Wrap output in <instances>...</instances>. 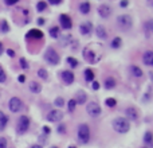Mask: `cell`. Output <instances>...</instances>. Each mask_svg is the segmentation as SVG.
<instances>
[{
  "label": "cell",
  "mask_w": 153,
  "mask_h": 148,
  "mask_svg": "<svg viewBox=\"0 0 153 148\" xmlns=\"http://www.w3.org/2000/svg\"><path fill=\"white\" fill-rule=\"evenodd\" d=\"M6 80H7V75H6V73H4L3 67L0 66V84H3V82H6Z\"/></svg>",
  "instance_id": "1f68e13d"
},
{
  "label": "cell",
  "mask_w": 153,
  "mask_h": 148,
  "mask_svg": "<svg viewBox=\"0 0 153 148\" xmlns=\"http://www.w3.org/2000/svg\"><path fill=\"white\" fill-rule=\"evenodd\" d=\"M19 62H20L22 69H24V70H27V69H28V64H27V61H26L24 58H20V59H19Z\"/></svg>",
  "instance_id": "d590c367"
},
{
  "label": "cell",
  "mask_w": 153,
  "mask_h": 148,
  "mask_svg": "<svg viewBox=\"0 0 153 148\" xmlns=\"http://www.w3.org/2000/svg\"><path fill=\"white\" fill-rule=\"evenodd\" d=\"M79 11L82 14H89V11H90V4L89 3H82L79 6Z\"/></svg>",
  "instance_id": "d4e9b609"
},
{
  "label": "cell",
  "mask_w": 153,
  "mask_h": 148,
  "mask_svg": "<svg viewBox=\"0 0 153 148\" xmlns=\"http://www.w3.org/2000/svg\"><path fill=\"white\" fill-rule=\"evenodd\" d=\"M8 108H10V110L12 113H17L20 112L22 108H23V102H22V100L19 97H12L10 100V102H8Z\"/></svg>",
  "instance_id": "52a82bcc"
},
{
  "label": "cell",
  "mask_w": 153,
  "mask_h": 148,
  "mask_svg": "<svg viewBox=\"0 0 153 148\" xmlns=\"http://www.w3.org/2000/svg\"><path fill=\"white\" fill-rule=\"evenodd\" d=\"M78 140L82 144H86L90 140V129L87 127V124H81L78 127Z\"/></svg>",
  "instance_id": "7a4b0ae2"
},
{
  "label": "cell",
  "mask_w": 153,
  "mask_h": 148,
  "mask_svg": "<svg viewBox=\"0 0 153 148\" xmlns=\"http://www.w3.org/2000/svg\"><path fill=\"white\" fill-rule=\"evenodd\" d=\"M83 58L89 64H97L98 61H99V58H101V55H95L93 49L86 47V49H83Z\"/></svg>",
  "instance_id": "8992f818"
},
{
  "label": "cell",
  "mask_w": 153,
  "mask_h": 148,
  "mask_svg": "<svg viewBox=\"0 0 153 148\" xmlns=\"http://www.w3.org/2000/svg\"><path fill=\"white\" fill-rule=\"evenodd\" d=\"M59 22H61V26H62L65 30H69V28H71V19L67 16V15L62 14L59 16Z\"/></svg>",
  "instance_id": "7c38bea8"
},
{
  "label": "cell",
  "mask_w": 153,
  "mask_h": 148,
  "mask_svg": "<svg viewBox=\"0 0 153 148\" xmlns=\"http://www.w3.org/2000/svg\"><path fill=\"white\" fill-rule=\"evenodd\" d=\"M52 148H56V147H52Z\"/></svg>",
  "instance_id": "816d5d0a"
},
{
  "label": "cell",
  "mask_w": 153,
  "mask_h": 148,
  "mask_svg": "<svg viewBox=\"0 0 153 148\" xmlns=\"http://www.w3.org/2000/svg\"><path fill=\"white\" fill-rule=\"evenodd\" d=\"M45 59L49 62L50 65H58L59 64V55L52 47H49L45 53Z\"/></svg>",
  "instance_id": "277c9868"
},
{
  "label": "cell",
  "mask_w": 153,
  "mask_h": 148,
  "mask_svg": "<svg viewBox=\"0 0 153 148\" xmlns=\"http://www.w3.org/2000/svg\"><path fill=\"white\" fill-rule=\"evenodd\" d=\"M144 141H145L146 144L152 145V143H153V133L152 132H146V133L144 135Z\"/></svg>",
  "instance_id": "cb8c5ba5"
},
{
  "label": "cell",
  "mask_w": 153,
  "mask_h": 148,
  "mask_svg": "<svg viewBox=\"0 0 153 148\" xmlns=\"http://www.w3.org/2000/svg\"><path fill=\"white\" fill-rule=\"evenodd\" d=\"M30 90H31L32 93H35V94H38V93L42 92V86L36 81H31L30 82Z\"/></svg>",
  "instance_id": "e0dca14e"
},
{
  "label": "cell",
  "mask_w": 153,
  "mask_h": 148,
  "mask_svg": "<svg viewBox=\"0 0 153 148\" xmlns=\"http://www.w3.org/2000/svg\"><path fill=\"white\" fill-rule=\"evenodd\" d=\"M8 30H10L8 23L6 20H3V22H1V31H3V32H8Z\"/></svg>",
  "instance_id": "8d00e7d4"
},
{
  "label": "cell",
  "mask_w": 153,
  "mask_h": 148,
  "mask_svg": "<svg viewBox=\"0 0 153 148\" xmlns=\"http://www.w3.org/2000/svg\"><path fill=\"white\" fill-rule=\"evenodd\" d=\"M152 65H153V62H152Z\"/></svg>",
  "instance_id": "f5cc1de1"
},
{
  "label": "cell",
  "mask_w": 153,
  "mask_h": 148,
  "mask_svg": "<svg viewBox=\"0 0 153 148\" xmlns=\"http://www.w3.org/2000/svg\"><path fill=\"white\" fill-rule=\"evenodd\" d=\"M38 77H40L42 80H47V78H49L47 70H45V69H39L38 70Z\"/></svg>",
  "instance_id": "83f0119b"
},
{
  "label": "cell",
  "mask_w": 153,
  "mask_h": 148,
  "mask_svg": "<svg viewBox=\"0 0 153 148\" xmlns=\"http://www.w3.org/2000/svg\"><path fill=\"white\" fill-rule=\"evenodd\" d=\"M62 80L65 81V84H67V85L73 84L74 82V73L73 71H70V70L62 71Z\"/></svg>",
  "instance_id": "8fae6325"
},
{
  "label": "cell",
  "mask_w": 153,
  "mask_h": 148,
  "mask_svg": "<svg viewBox=\"0 0 153 148\" xmlns=\"http://www.w3.org/2000/svg\"><path fill=\"white\" fill-rule=\"evenodd\" d=\"M145 30L146 31H149L153 34V20H149V22H146L145 23Z\"/></svg>",
  "instance_id": "4dcf8cb0"
},
{
  "label": "cell",
  "mask_w": 153,
  "mask_h": 148,
  "mask_svg": "<svg viewBox=\"0 0 153 148\" xmlns=\"http://www.w3.org/2000/svg\"><path fill=\"white\" fill-rule=\"evenodd\" d=\"M67 64H69L71 67H75L76 65H78V62L75 61V58H73V57H69V58H67Z\"/></svg>",
  "instance_id": "d6a6232c"
},
{
  "label": "cell",
  "mask_w": 153,
  "mask_h": 148,
  "mask_svg": "<svg viewBox=\"0 0 153 148\" xmlns=\"http://www.w3.org/2000/svg\"><path fill=\"white\" fill-rule=\"evenodd\" d=\"M152 54H153V51H152Z\"/></svg>",
  "instance_id": "db71d44e"
},
{
  "label": "cell",
  "mask_w": 153,
  "mask_h": 148,
  "mask_svg": "<svg viewBox=\"0 0 153 148\" xmlns=\"http://www.w3.org/2000/svg\"><path fill=\"white\" fill-rule=\"evenodd\" d=\"M0 148H7V140H6V138H0Z\"/></svg>",
  "instance_id": "74e56055"
},
{
  "label": "cell",
  "mask_w": 153,
  "mask_h": 148,
  "mask_svg": "<svg viewBox=\"0 0 153 148\" xmlns=\"http://www.w3.org/2000/svg\"><path fill=\"white\" fill-rule=\"evenodd\" d=\"M7 123H8V117L0 110V131H3L4 128H6Z\"/></svg>",
  "instance_id": "ffe728a7"
},
{
  "label": "cell",
  "mask_w": 153,
  "mask_h": 148,
  "mask_svg": "<svg viewBox=\"0 0 153 148\" xmlns=\"http://www.w3.org/2000/svg\"><path fill=\"white\" fill-rule=\"evenodd\" d=\"M27 39H42L43 38V32L39 31V30H31L28 31V34L26 35Z\"/></svg>",
  "instance_id": "9a60e30c"
},
{
  "label": "cell",
  "mask_w": 153,
  "mask_h": 148,
  "mask_svg": "<svg viewBox=\"0 0 153 148\" xmlns=\"http://www.w3.org/2000/svg\"><path fill=\"white\" fill-rule=\"evenodd\" d=\"M62 119H63V113L58 109L51 110V112L47 114V120L51 121V123H58V121H61Z\"/></svg>",
  "instance_id": "9c48e42d"
},
{
  "label": "cell",
  "mask_w": 153,
  "mask_h": 148,
  "mask_svg": "<svg viewBox=\"0 0 153 148\" xmlns=\"http://www.w3.org/2000/svg\"><path fill=\"white\" fill-rule=\"evenodd\" d=\"M46 7H47V4H46V1H39L38 4H36V10L39 11V12H42V11L46 10Z\"/></svg>",
  "instance_id": "f546056e"
},
{
  "label": "cell",
  "mask_w": 153,
  "mask_h": 148,
  "mask_svg": "<svg viewBox=\"0 0 153 148\" xmlns=\"http://www.w3.org/2000/svg\"><path fill=\"white\" fill-rule=\"evenodd\" d=\"M114 86H115L114 78H106V80H105V88L106 89H113Z\"/></svg>",
  "instance_id": "44dd1931"
},
{
  "label": "cell",
  "mask_w": 153,
  "mask_h": 148,
  "mask_svg": "<svg viewBox=\"0 0 153 148\" xmlns=\"http://www.w3.org/2000/svg\"><path fill=\"white\" fill-rule=\"evenodd\" d=\"M87 100V96L86 93L83 92V90H79V92H76L75 94V102L76 104H79V105H82V104H85Z\"/></svg>",
  "instance_id": "2e32d148"
},
{
  "label": "cell",
  "mask_w": 153,
  "mask_h": 148,
  "mask_svg": "<svg viewBox=\"0 0 153 148\" xmlns=\"http://www.w3.org/2000/svg\"><path fill=\"white\" fill-rule=\"evenodd\" d=\"M85 78H86L87 82H93V80H94L93 70H90V69H86V70H85Z\"/></svg>",
  "instance_id": "7402d4cb"
},
{
  "label": "cell",
  "mask_w": 153,
  "mask_h": 148,
  "mask_svg": "<svg viewBox=\"0 0 153 148\" xmlns=\"http://www.w3.org/2000/svg\"><path fill=\"white\" fill-rule=\"evenodd\" d=\"M143 62L145 65H152V62H153L152 51H145V54H144V57H143Z\"/></svg>",
  "instance_id": "d6986e66"
},
{
  "label": "cell",
  "mask_w": 153,
  "mask_h": 148,
  "mask_svg": "<svg viewBox=\"0 0 153 148\" xmlns=\"http://www.w3.org/2000/svg\"><path fill=\"white\" fill-rule=\"evenodd\" d=\"M30 128V119L27 116H22L19 117V120H17V124H16V132L19 135H23L26 133Z\"/></svg>",
  "instance_id": "3957f363"
},
{
  "label": "cell",
  "mask_w": 153,
  "mask_h": 148,
  "mask_svg": "<svg viewBox=\"0 0 153 148\" xmlns=\"http://www.w3.org/2000/svg\"><path fill=\"white\" fill-rule=\"evenodd\" d=\"M91 23L90 22H85V23H82V24L79 26V32L82 34V35H89L91 32Z\"/></svg>",
  "instance_id": "4fadbf2b"
},
{
  "label": "cell",
  "mask_w": 153,
  "mask_h": 148,
  "mask_svg": "<svg viewBox=\"0 0 153 148\" xmlns=\"http://www.w3.org/2000/svg\"><path fill=\"white\" fill-rule=\"evenodd\" d=\"M130 71H132V74L134 77H141V75H143V70H141L138 66H132L130 67Z\"/></svg>",
  "instance_id": "603a6c76"
},
{
  "label": "cell",
  "mask_w": 153,
  "mask_h": 148,
  "mask_svg": "<svg viewBox=\"0 0 153 148\" xmlns=\"http://www.w3.org/2000/svg\"><path fill=\"white\" fill-rule=\"evenodd\" d=\"M113 128H114V131L118 132V133H126V132L130 129V124H129L128 119L117 117V119L113 120Z\"/></svg>",
  "instance_id": "6da1fadb"
},
{
  "label": "cell",
  "mask_w": 153,
  "mask_h": 148,
  "mask_svg": "<svg viewBox=\"0 0 153 148\" xmlns=\"http://www.w3.org/2000/svg\"><path fill=\"white\" fill-rule=\"evenodd\" d=\"M1 53H3V43L0 42V55H1Z\"/></svg>",
  "instance_id": "7dc6e473"
},
{
  "label": "cell",
  "mask_w": 153,
  "mask_h": 148,
  "mask_svg": "<svg viewBox=\"0 0 153 148\" xmlns=\"http://www.w3.org/2000/svg\"><path fill=\"white\" fill-rule=\"evenodd\" d=\"M17 81L20 82V84H23V82H26V77L22 74V75H19V78H17Z\"/></svg>",
  "instance_id": "b9f144b4"
},
{
  "label": "cell",
  "mask_w": 153,
  "mask_h": 148,
  "mask_svg": "<svg viewBox=\"0 0 153 148\" xmlns=\"http://www.w3.org/2000/svg\"><path fill=\"white\" fill-rule=\"evenodd\" d=\"M43 132H45L46 135H50V132H51V129H50L49 127H43Z\"/></svg>",
  "instance_id": "ee69618b"
},
{
  "label": "cell",
  "mask_w": 153,
  "mask_h": 148,
  "mask_svg": "<svg viewBox=\"0 0 153 148\" xmlns=\"http://www.w3.org/2000/svg\"><path fill=\"white\" fill-rule=\"evenodd\" d=\"M125 113H126V117H128L129 120L136 121L137 119H138V113H137V110L134 109V108H126Z\"/></svg>",
  "instance_id": "5bb4252c"
},
{
  "label": "cell",
  "mask_w": 153,
  "mask_h": 148,
  "mask_svg": "<svg viewBox=\"0 0 153 148\" xmlns=\"http://www.w3.org/2000/svg\"><path fill=\"white\" fill-rule=\"evenodd\" d=\"M31 148H43V147H42V145H38V144H35V145H32Z\"/></svg>",
  "instance_id": "681fc988"
},
{
  "label": "cell",
  "mask_w": 153,
  "mask_h": 148,
  "mask_svg": "<svg viewBox=\"0 0 153 148\" xmlns=\"http://www.w3.org/2000/svg\"><path fill=\"white\" fill-rule=\"evenodd\" d=\"M86 112H87V114H89V116L97 117V116H99V114H101V106L98 105L97 102L91 101V102H89V104H87Z\"/></svg>",
  "instance_id": "ba28073f"
},
{
  "label": "cell",
  "mask_w": 153,
  "mask_h": 148,
  "mask_svg": "<svg viewBox=\"0 0 153 148\" xmlns=\"http://www.w3.org/2000/svg\"><path fill=\"white\" fill-rule=\"evenodd\" d=\"M128 0H121V3H120V7H122V8H125V7H128Z\"/></svg>",
  "instance_id": "60d3db41"
},
{
  "label": "cell",
  "mask_w": 153,
  "mask_h": 148,
  "mask_svg": "<svg viewBox=\"0 0 153 148\" xmlns=\"http://www.w3.org/2000/svg\"><path fill=\"white\" fill-rule=\"evenodd\" d=\"M120 46H121V38H120V36L113 38V40H111V47H113V49H118Z\"/></svg>",
  "instance_id": "484cf974"
},
{
  "label": "cell",
  "mask_w": 153,
  "mask_h": 148,
  "mask_svg": "<svg viewBox=\"0 0 153 148\" xmlns=\"http://www.w3.org/2000/svg\"><path fill=\"white\" fill-rule=\"evenodd\" d=\"M75 105H76L75 100H70V101H69V104H67V108H69V112H74V110H75Z\"/></svg>",
  "instance_id": "f1b7e54d"
},
{
  "label": "cell",
  "mask_w": 153,
  "mask_h": 148,
  "mask_svg": "<svg viewBox=\"0 0 153 148\" xmlns=\"http://www.w3.org/2000/svg\"><path fill=\"white\" fill-rule=\"evenodd\" d=\"M50 35L55 39L59 38V27H52L51 30H50Z\"/></svg>",
  "instance_id": "4316f807"
},
{
  "label": "cell",
  "mask_w": 153,
  "mask_h": 148,
  "mask_svg": "<svg viewBox=\"0 0 153 148\" xmlns=\"http://www.w3.org/2000/svg\"><path fill=\"white\" fill-rule=\"evenodd\" d=\"M54 104H55V106H59V108H62V106H63V104H65V101H63V98H62V97H58V98H55Z\"/></svg>",
  "instance_id": "e575fe53"
},
{
  "label": "cell",
  "mask_w": 153,
  "mask_h": 148,
  "mask_svg": "<svg viewBox=\"0 0 153 148\" xmlns=\"http://www.w3.org/2000/svg\"><path fill=\"white\" fill-rule=\"evenodd\" d=\"M45 23V20L43 19H38V24H43Z\"/></svg>",
  "instance_id": "c3c4849f"
},
{
  "label": "cell",
  "mask_w": 153,
  "mask_h": 148,
  "mask_svg": "<svg viewBox=\"0 0 153 148\" xmlns=\"http://www.w3.org/2000/svg\"><path fill=\"white\" fill-rule=\"evenodd\" d=\"M66 132V127L63 125V124H61V125H58V133H65Z\"/></svg>",
  "instance_id": "f35d334b"
},
{
  "label": "cell",
  "mask_w": 153,
  "mask_h": 148,
  "mask_svg": "<svg viewBox=\"0 0 153 148\" xmlns=\"http://www.w3.org/2000/svg\"><path fill=\"white\" fill-rule=\"evenodd\" d=\"M7 54H8L10 57H14V55H15V51H14V50H11V49H8V50H7Z\"/></svg>",
  "instance_id": "f6af8a7d"
},
{
  "label": "cell",
  "mask_w": 153,
  "mask_h": 148,
  "mask_svg": "<svg viewBox=\"0 0 153 148\" xmlns=\"http://www.w3.org/2000/svg\"><path fill=\"white\" fill-rule=\"evenodd\" d=\"M106 105L109 106V108H113V106H115V104H117V101H115L114 98H106Z\"/></svg>",
  "instance_id": "836d02e7"
},
{
  "label": "cell",
  "mask_w": 153,
  "mask_h": 148,
  "mask_svg": "<svg viewBox=\"0 0 153 148\" xmlns=\"http://www.w3.org/2000/svg\"><path fill=\"white\" fill-rule=\"evenodd\" d=\"M117 24H118V27L121 30H130V27L133 24V20L129 15H120L117 18Z\"/></svg>",
  "instance_id": "5b68a950"
},
{
  "label": "cell",
  "mask_w": 153,
  "mask_h": 148,
  "mask_svg": "<svg viewBox=\"0 0 153 148\" xmlns=\"http://www.w3.org/2000/svg\"><path fill=\"white\" fill-rule=\"evenodd\" d=\"M51 4H59L61 3V0H49Z\"/></svg>",
  "instance_id": "bcb514c9"
},
{
  "label": "cell",
  "mask_w": 153,
  "mask_h": 148,
  "mask_svg": "<svg viewBox=\"0 0 153 148\" xmlns=\"http://www.w3.org/2000/svg\"><path fill=\"white\" fill-rule=\"evenodd\" d=\"M4 1H6L7 6H14V4H16L19 0H4Z\"/></svg>",
  "instance_id": "ab89813d"
},
{
  "label": "cell",
  "mask_w": 153,
  "mask_h": 148,
  "mask_svg": "<svg viewBox=\"0 0 153 148\" xmlns=\"http://www.w3.org/2000/svg\"><path fill=\"white\" fill-rule=\"evenodd\" d=\"M69 148H75V147H69Z\"/></svg>",
  "instance_id": "f907efd6"
},
{
  "label": "cell",
  "mask_w": 153,
  "mask_h": 148,
  "mask_svg": "<svg viewBox=\"0 0 153 148\" xmlns=\"http://www.w3.org/2000/svg\"><path fill=\"white\" fill-rule=\"evenodd\" d=\"M98 14H99V16L104 19H108L109 16L111 15V8L109 4H101L99 7H98Z\"/></svg>",
  "instance_id": "30bf717a"
},
{
  "label": "cell",
  "mask_w": 153,
  "mask_h": 148,
  "mask_svg": "<svg viewBox=\"0 0 153 148\" xmlns=\"http://www.w3.org/2000/svg\"><path fill=\"white\" fill-rule=\"evenodd\" d=\"M93 89L94 90H98V89H99V84L95 82V81H93Z\"/></svg>",
  "instance_id": "7bdbcfd3"
},
{
  "label": "cell",
  "mask_w": 153,
  "mask_h": 148,
  "mask_svg": "<svg viewBox=\"0 0 153 148\" xmlns=\"http://www.w3.org/2000/svg\"><path fill=\"white\" fill-rule=\"evenodd\" d=\"M95 32H97V36L101 39H106L108 38V32H106V30H105L104 26H98L97 28H95Z\"/></svg>",
  "instance_id": "ac0fdd59"
}]
</instances>
